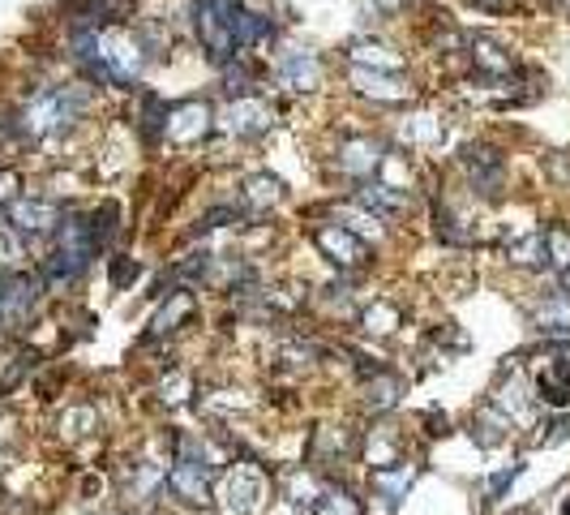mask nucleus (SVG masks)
Masks as SVG:
<instances>
[{"mask_svg": "<svg viewBox=\"0 0 570 515\" xmlns=\"http://www.w3.org/2000/svg\"><path fill=\"white\" fill-rule=\"evenodd\" d=\"M73 52L86 64V73L103 87H129L142 73V43L129 31H78L73 34Z\"/></svg>", "mask_w": 570, "mask_h": 515, "instance_id": "nucleus-1", "label": "nucleus"}, {"mask_svg": "<svg viewBox=\"0 0 570 515\" xmlns=\"http://www.w3.org/2000/svg\"><path fill=\"white\" fill-rule=\"evenodd\" d=\"M215 503L227 515H257L266 503V473L241 460V464H223L215 477Z\"/></svg>", "mask_w": 570, "mask_h": 515, "instance_id": "nucleus-2", "label": "nucleus"}, {"mask_svg": "<svg viewBox=\"0 0 570 515\" xmlns=\"http://www.w3.org/2000/svg\"><path fill=\"white\" fill-rule=\"evenodd\" d=\"M95 254H99L95 228L86 224V220H78V215H64V224L57 228V254L48 258V275L69 284V280H78L91 266Z\"/></svg>", "mask_w": 570, "mask_h": 515, "instance_id": "nucleus-3", "label": "nucleus"}, {"mask_svg": "<svg viewBox=\"0 0 570 515\" xmlns=\"http://www.w3.org/2000/svg\"><path fill=\"white\" fill-rule=\"evenodd\" d=\"M86 112V91L78 87H57V91H43L27 108V133L34 138H52V133H64L78 117Z\"/></svg>", "mask_w": 570, "mask_h": 515, "instance_id": "nucleus-4", "label": "nucleus"}, {"mask_svg": "<svg viewBox=\"0 0 570 515\" xmlns=\"http://www.w3.org/2000/svg\"><path fill=\"white\" fill-rule=\"evenodd\" d=\"M232 9H236V0H193V27L202 34V48L211 52V61L220 64H227L236 57Z\"/></svg>", "mask_w": 570, "mask_h": 515, "instance_id": "nucleus-5", "label": "nucleus"}, {"mask_svg": "<svg viewBox=\"0 0 570 515\" xmlns=\"http://www.w3.org/2000/svg\"><path fill=\"white\" fill-rule=\"evenodd\" d=\"M167 468H172V455H163V460H155V455H133L129 460V468L121 473V494H125V503H133V507H151L159 494L167 489Z\"/></svg>", "mask_w": 570, "mask_h": 515, "instance_id": "nucleus-6", "label": "nucleus"}, {"mask_svg": "<svg viewBox=\"0 0 570 515\" xmlns=\"http://www.w3.org/2000/svg\"><path fill=\"white\" fill-rule=\"evenodd\" d=\"M39 292H43V280L39 275H27V271H9L0 275V326L18 331L27 326L39 305Z\"/></svg>", "mask_w": 570, "mask_h": 515, "instance_id": "nucleus-7", "label": "nucleus"}, {"mask_svg": "<svg viewBox=\"0 0 570 515\" xmlns=\"http://www.w3.org/2000/svg\"><path fill=\"white\" fill-rule=\"evenodd\" d=\"M314 241H317V250L330 258L335 266H344V271H356V266H365V262H369V245H365V236H356L348 224H317Z\"/></svg>", "mask_w": 570, "mask_h": 515, "instance_id": "nucleus-8", "label": "nucleus"}, {"mask_svg": "<svg viewBox=\"0 0 570 515\" xmlns=\"http://www.w3.org/2000/svg\"><path fill=\"white\" fill-rule=\"evenodd\" d=\"M4 215H9V228H13L18 236H39V232H48V228L64 224L61 206L39 202V198H13V202L4 206Z\"/></svg>", "mask_w": 570, "mask_h": 515, "instance_id": "nucleus-9", "label": "nucleus"}, {"mask_svg": "<svg viewBox=\"0 0 570 515\" xmlns=\"http://www.w3.org/2000/svg\"><path fill=\"white\" fill-rule=\"evenodd\" d=\"M381 160H386V155H381V142L369 138V133L339 138V147H335V168L348 172V176H369V172L381 168Z\"/></svg>", "mask_w": 570, "mask_h": 515, "instance_id": "nucleus-10", "label": "nucleus"}, {"mask_svg": "<svg viewBox=\"0 0 570 515\" xmlns=\"http://www.w3.org/2000/svg\"><path fill=\"white\" fill-rule=\"evenodd\" d=\"M464 168H468V181H472L476 193H485V198H498V193H502L507 160H502L493 147H468V151H464Z\"/></svg>", "mask_w": 570, "mask_h": 515, "instance_id": "nucleus-11", "label": "nucleus"}, {"mask_svg": "<svg viewBox=\"0 0 570 515\" xmlns=\"http://www.w3.org/2000/svg\"><path fill=\"white\" fill-rule=\"evenodd\" d=\"M352 87L374 103H408L413 99V82L404 73H374V69H352Z\"/></svg>", "mask_w": 570, "mask_h": 515, "instance_id": "nucleus-12", "label": "nucleus"}, {"mask_svg": "<svg viewBox=\"0 0 570 515\" xmlns=\"http://www.w3.org/2000/svg\"><path fill=\"white\" fill-rule=\"evenodd\" d=\"M416 477H420V464H413V460H399V464H386V468H369V485H374V494L386 507H399L408 498V489L416 485Z\"/></svg>", "mask_w": 570, "mask_h": 515, "instance_id": "nucleus-13", "label": "nucleus"}, {"mask_svg": "<svg viewBox=\"0 0 570 515\" xmlns=\"http://www.w3.org/2000/svg\"><path fill=\"white\" fill-rule=\"evenodd\" d=\"M206 129H211V108H206L202 99H181V103L167 108V138H172V142L190 147Z\"/></svg>", "mask_w": 570, "mask_h": 515, "instance_id": "nucleus-14", "label": "nucleus"}, {"mask_svg": "<svg viewBox=\"0 0 570 515\" xmlns=\"http://www.w3.org/2000/svg\"><path fill=\"white\" fill-rule=\"evenodd\" d=\"M271 125H275V112H271L262 99L241 95L227 112H223V129L236 133V138H254V133H266Z\"/></svg>", "mask_w": 570, "mask_h": 515, "instance_id": "nucleus-15", "label": "nucleus"}, {"mask_svg": "<svg viewBox=\"0 0 570 515\" xmlns=\"http://www.w3.org/2000/svg\"><path fill=\"white\" fill-rule=\"evenodd\" d=\"M537 400L544 408H570V356L544 361L537 374Z\"/></svg>", "mask_w": 570, "mask_h": 515, "instance_id": "nucleus-16", "label": "nucleus"}, {"mask_svg": "<svg viewBox=\"0 0 570 515\" xmlns=\"http://www.w3.org/2000/svg\"><path fill=\"white\" fill-rule=\"evenodd\" d=\"M309 455H314V464H348L356 455V434L348 425H322L314 434Z\"/></svg>", "mask_w": 570, "mask_h": 515, "instance_id": "nucleus-17", "label": "nucleus"}, {"mask_svg": "<svg viewBox=\"0 0 570 515\" xmlns=\"http://www.w3.org/2000/svg\"><path fill=\"white\" fill-rule=\"evenodd\" d=\"M197 314V296L190 289H176L167 292V301L155 310V319H151V335H172V331H181L185 322H193Z\"/></svg>", "mask_w": 570, "mask_h": 515, "instance_id": "nucleus-18", "label": "nucleus"}, {"mask_svg": "<svg viewBox=\"0 0 570 515\" xmlns=\"http://www.w3.org/2000/svg\"><path fill=\"white\" fill-rule=\"evenodd\" d=\"M356 202H360L365 211H374V215H399V211L413 206V193L395 190V185H386V181H365V185L356 190Z\"/></svg>", "mask_w": 570, "mask_h": 515, "instance_id": "nucleus-19", "label": "nucleus"}, {"mask_svg": "<svg viewBox=\"0 0 570 515\" xmlns=\"http://www.w3.org/2000/svg\"><path fill=\"white\" fill-rule=\"evenodd\" d=\"M532 400H537V395H532L528 378H523L519 370H510V378H502L498 395H493L489 404H498L510 421H532Z\"/></svg>", "mask_w": 570, "mask_h": 515, "instance_id": "nucleus-20", "label": "nucleus"}, {"mask_svg": "<svg viewBox=\"0 0 570 515\" xmlns=\"http://www.w3.org/2000/svg\"><path fill=\"white\" fill-rule=\"evenodd\" d=\"M540 335H553V340H567L570 335V292H549L532 310Z\"/></svg>", "mask_w": 570, "mask_h": 515, "instance_id": "nucleus-21", "label": "nucleus"}, {"mask_svg": "<svg viewBox=\"0 0 570 515\" xmlns=\"http://www.w3.org/2000/svg\"><path fill=\"white\" fill-rule=\"evenodd\" d=\"M399 395H404V378L390 374V370H381V365L365 378V408L369 413H390L399 404Z\"/></svg>", "mask_w": 570, "mask_h": 515, "instance_id": "nucleus-22", "label": "nucleus"}, {"mask_svg": "<svg viewBox=\"0 0 570 515\" xmlns=\"http://www.w3.org/2000/svg\"><path fill=\"white\" fill-rule=\"evenodd\" d=\"M279 82L292 87V91H314L317 82H322V64H317L314 52H287L284 64H279Z\"/></svg>", "mask_w": 570, "mask_h": 515, "instance_id": "nucleus-23", "label": "nucleus"}, {"mask_svg": "<svg viewBox=\"0 0 570 515\" xmlns=\"http://www.w3.org/2000/svg\"><path fill=\"white\" fill-rule=\"evenodd\" d=\"M510 425H515V421H510L498 404H485V408L472 417V438L485 451H493V447H502V443L510 438Z\"/></svg>", "mask_w": 570, "mask_h": 515, "instance_id": "nucleus-24", "label": "nucleus"}, {"mask_svg": "<svg viewBox=\"0 0 570 515\" xmlns=\"http://www.w3.org/2000/svg\"><path fill=\"white\" fill-rule=\"evenodd\" d=\"M352 69H374V73H399L404 69V57H390L386 43H374V39H360L348 48Z\"/></svg>", "mask_w": 570, "mask_h": 515, "instance_id": "nucleus-25", "label": "nucleus"}, {"mask_svg": "<svg viewBox=\"0 0 570 515\" xmlns=\"http://www.w3.org/2000/svg\"><path fill=\"white\" fill-rule=\"evenodd\" d=\"M322 485H326V482H317V473H309V468H296V473H287L284 498L296 507V512L314 515L317 498H322Z\"/></svg>", "mask_w": 570, "mask_h": 515, "instance_id": "nucleus-26", "label": "nucleus"}, {"mask_svg": "<svg viewBox=\"0 0 570 515\" xmlns=\"http://www.w3.org/2000/svg\"><path fill=\"white\" fill-rule=\"evenodd\" d=\"M57 425H61L64 443H82V438H91V434L99 430V413L91 408V404H69Z\"/></svg>", "mask_w": 570, "mask_h": 515, "instance_id": "nucleus-27", "label": "nucleus"}, {"mask_svg": "<svg viewBox=\"0 0 570 515\" xmlns=\"http://www.w3.org/2000/svg\"><path fill=\"white\" fill-rule=\"evenodd\" d=\"M314 515H365V507H360V498H356L344 482H326Z\"/></svg>", "mask_w": 570, "mask_h": 515, "instance_id": "nucleus-28", "label": "nucleus"}, {"mask_svg": "<svg viewBox=\"0 0 570 515\" xmlns=\"http://www.w3.org/2000/svg\"><path fill=\"white\" fill-rule=\"evenodd\" d=\"M404 326V310L395 301H374L365 314H360V331L365 335H395Z\"/></svg>", "mask_w": 570, "mask_h": 515, "instance_id": "nucleus-29", "label": "nucleus"}, {"mask_svg": "<svg viewBox=\"0 0 570 515\" xmlns=\"http://www.w3.org/2000/svg\"><path fill=\"white\" fill-rule=\"evenodd\" d=\"M472 64L480 69V73H493V78H502V73H510V57L502 52V43H493V39H485V34H476L472 39Z\"/></svg>", "mask_w": 570, "mask_h": 515, "instance_id": "nucleus-30", "label": "nucleus"}, {"mask_svg": "<svg viewBox=\"0 0 570 515\" xmlns=\"http://www.w3.org/2000/svg\"><path fill=\"white\" fill-rule=\"evenodd\" d=\"M279 198H284V181H279V176H266V172H262V176H250V181H245V202H250L254 211L275 206Z\"/></svg>", "mask_w": 570, "mask_h": 515, "instance_id": "nucleus-31", "label": "nucleus"}, {"mask_svg": "<svg viewBox=\"0 0 570 515\" xmlns=\"http://www.w3.org/2000/svg\"><path fill=\"white\" fill-rule=\"evenodd\" d=\"M142 138L146 142H159V138H167V103L159 95H142Z\"/></svg>", "mask_w": 570, "mask_h": 515, "instance_id": "nucleus-32", "label": "nucleus"}, {"mask_svg": "<svg viewBox=\"0 0 570 515\" xmlns=\"http://www.w3.org/2000/svg\"><path fill=\"white\" fill-rule=\"evenodd\" d=\"M510 262H515V266H528V271H532V266H544V262H549L544 232H528L523 241H515V245H510Z\"/></svg>", "mask_w": 570, "mask_h": 515, "instance_id": "nucleus-33", "label": "nucleus"}, {"mask_svg": "<svg viewBox=\"0 0 570 515\" xmlns=\"http://www.w3.org/2000/svg\"><path fill=\"white\" fill-rule=\"evenodd\" d=\"M544 250H549V262L558 266V275H570V228L553 224L544 232Z\"/></svg>", "mask_w": 570, "mask_h": 515, "instance_id": "nucleus-34", "label": "nucleus"}, {"mask_svg": "<svg viewBox=\"0 0 570 515\" xmlns=\"http://www.w3.org/2000/svg\"><path fill=\"white\" fill-rule=\"evenodd\" d=\"M519 473H523V464H510V468H498L489 482H485V503L493 507V503H502L507 498V489L519 482Z\"/></svg>", "mask_w": 570, "mask_h": 515, "instance_id": "nucleus-35", "label": "nucleus"}, {"mask_svg": "<svg viewBox=\"0 0 570 515\" xmlns=\"http://www.w3.org/2000/svg\"><path fill=\"white\" fill-rule=\"evenodd\" d=\"M223 82H227V91H236V95H245V91H250V87H254V69H250V64L245 61H227L223 64Z\"/></svg>", "mask_w": 570, "mask_h": 515, "instance_id": "nucleus-36", "label": "nucleus"}, {"mask_svg": "<svg viewBox=\"0 0 570 515\" xmlns=\"http://www.w3.org/2000/svg\"><path fill=\"white\" fill-rule=\"evenodd\" d=\"M429 121H434V117H420V121L413 125V133H408V138H413V142H442L446 129H442V125H429Z\"/></svg>", "mask_w": 570, "mask_h": 515, "instance_id": "nucleus-37", "label": "nucleus"}, {"mask_svg": "<svg viewBox=\"0 0 570 515\" xmlns=\"http://www.w3.org/2000/svg\"><path fill=\"white\" fill-rule=\"evenodd\" d=\"M138 271H142V266H138L133 258H116V262H112V284L125 289L129 280H138Z\"/></svg>", "mask_w": 570, "mask_h": 515, "instance_id": "nucleus-38", "label": "nucleus"}, {"mask_svg": "<svg viewBox=\"0 0 570 515\" xmlns=\"http://www.w3.org/2000/svg\"><path fill=\"white\" fill-rule=\"evenodd\" d=\"M13 190H18V172H0V206L13 202Z\"/></svg>", "mask_w": 570, "mask_h": 515, "instance_id": "nucleus-39", "label": "nucleus"}, {"mask_svg": "<svg viewBox=\"0 0 570 515\" xmlns=\"http://www.w3.org/2000/svg\"><path fill=\"white\" fill-rule=\"evenodd\" d=\"M374 4H378L381 13H395V9H404V4H408V0H374Z\"/></svg>", "mask_w": 570, "mask_h": 515, "instance_id": "nucleus-40", "label": "nucleus"}, {"mask_svg": "<svg viewBox=\"0 0 570 515\" xmlns=\"http://www.w3.org/2000/svg\"><path fill=\"white\" fill-rule=\"evenodd\" d=\"M476 4H489V9H493V4H502V0H476Z\"/></svg>", "mask_w": 570, "mask_h": 515, "instance_id": "nucleus-41", "label": "nucleus"}, {"mask_svg": "<svg viewBox=\"0 0 570 515\" xmlns=\"http://www.w3.org/2000/svg\"><path fill=\"white\" fill-rule=\"evenodd\" d=\"M562 515H570V498H567V503H562Z\"/></svg>", "mask_w": 570, "mask_h": 515, "instance_id": "nucleus-42", "label": "nucleus"}, {"mask_svg": "<svg viewBox=\"0 0 570 515\" xmlns=\"http://www.w3.org/2000/svg\"><path fill=\"white\" fill-rule=\"evenodd\" d=\"M562 4H567V9H570V0H562Z\"/></svg>", "mask_w": 570, "mask_h": 515, "instance_id": "nucleus-43", "label": "nucleus"}]
</instances>
